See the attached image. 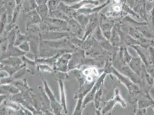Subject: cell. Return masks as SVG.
<instances>
[{
    "label": "cell",
    "mask_w": 154,
    "mask_h": 115,
    "mask_svg": "<svg viewBox=\"0 0 154 115\" xmlns=\"http://www.w3.org/2000/svg\"><path fill=\"white\" fill-rule=\"evenodd\" d=\"M60 0H49L48 2L47 7L50 13L57 9L59 4Z\"/></svg>",
    "instance_id": "6"
},
{
    "label": "cell",
    "mask_w": 154,
    "mask_h": 115,
    "mask_svg": "<svg viewBox=\"0 0 154 115\" xmlns=\"http://www.w3.org/2000/svg\"><path fill=\"white\" fill-rule=\"evenodd\" d=\"M19 48L23 52H28L29 51L30 47H29L28 43L25 41L23 43H22L21 44H20L19 46Z\"/></svg>",
    "instance_id": "9"
},
{
    "label": "cell",
    "mask_w": 154,
    "mask_h": 115,
    "mask_svg": "<svg viewBox=\"0 0 154 115\" xmlns=\"http://www.w3.org/2000/svg\"><path fill=\"white\" fill-rule=\"evenodd\" d=\"M36 2L38 5H41L46 4V3L47 2V0H36Z\"/></svg>",
    "instance_id": "10"
},
{
    "label": "cell",
    "mask_w": 154,
    "mask_h": 115,
    "mask_svg": "<svg viewBox=\"0 0 154 115\" xmlns=\"http://www.w3.org/2000/svg\"><path fill=\"white\" fill-rule=\"evenodd\" d=\"M68 36L67 33H59V32H47L43 35V39L46 40H52V39H58L62 38L65 36Z\"/></svg>",
    "instance_id": "2"
},
{
    "label": "cell",
    "mask_w": 154,
    "mask_h": 115,
    "mask_svg": "<svg viewBox=\"0 0 154 115\" xmlns=\"http://www.w3.org/2000/svg\"><path fill=\"white\" fill-rule=\"evenodd\" d=\"M16 2H17V4L19 5L20 4V2H21V0H16Z\"/></svg>",
    "instance_id": "11"
},
{
    "label": "cell",
    "mask_w": 154,
    "mask_h": 115,
    "mask_svg": "<svg viewBox=\"0 0 154 115\" xmlns=\"http://www.w3.org/2000/svg\"><path fill=\"white\" fill-rule=\"evenodd\" d=\"M70 24L71 27V29L73 31H74V33H77V34H81V27L79 26V24L77 23V21H76V20H70Z\"/></svg>",
    "instance_id": "5"
},
{
    "label": "cell",
    "mask_w": 154,
    "mask_h": 115,
    "mask_svg": "<svg viewBox=\"0 0 154 115\" xmlns=\"http://www.w3.org/2000/svg\"><path fill=\"white\" fill-rule=\"evenodd\" d=\"M17 32L16 29H13L11 32H10L9 35V46H12L15 43V41L16 40V35H17Z\"/></svg>",
    "instance_id": "7"
},
{
    "label": "cell",
    "mask_w": 154,
    "mask_h": 115,
    "mask_svg": "<svg viewBox=\"0 0 154 115\" xmlns=\"http://www.w3.org/2000/svg\"><path fill=\"white\" fill-rule=\"evenodd\" d=\"M47 5L46 4L39 5L38 8V13L40 15V17L42 19H46L47 15V12H48V8Z\"/></svg>",
    "instance_id": "4"
},
{
    "label": "cell",
    "mask_w": 154,
    "mask_h": 115,
    "mask_svg": "<svg viewBox=\"0 0 154 115\" xmlns=\"http://www.w3.org/2000/svg\"><path fill=\"white\" fill-rule=\"evenodd\" d=\"M71 58V55L70 54H66L63 55L58 60L56 64L57 69L61 71H66L67 68L68 61L70 60Z\"/></svg>",
    "instance_id": "1"
},
{
    "label": "cell",
    "mask_w": 154,
    "mask_h": 115,
    "mask_svg": "<svg viewBox=\"0 0 154 115\" xmlns=\"http://www.w3.org/2000/svg\"><path fill=\"white\" fill-rule=\"evenodd\" d=\"M2 63L4 65L12 67H18L22 63L21 59L16 57L9 58L7 59L2 60Z\"/></svg>",
    "instance_id": "3"
},
{
    "label": "cell",
    "mask_w": 154,
    "mask_h": 115,
    "mask_svg": "<svg viewBox=\"0 0 154 115\" xmlns=\"http://www.w3.org/2000/svg\"><path fill=\"white\" fill-rule=\"evenodd\" d=\"M77 20L79 21V23H81V24L82 26L86 25V24L88 23V21H89V19L84 15L77 16Z\"/></svg>",
    "instance_id": "8"
}]
</instances>
